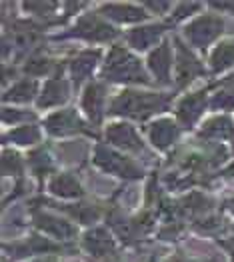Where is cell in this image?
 <instances>
[{
  "label": "cell",
  "instance_id": "30",
  "mask_svg": "<svg viewBox=\"0 0 234 262\" xmlns=\"http://www.w3.org/2000/svg\"><path fill=\"white\" fill-rule=\"evenodd\" d=\"M224 90H218L210 100V108L212 110H234V86L232 84H224Z\"/></svg>",
  "mask_w": 234,
  "mask_h": 262
},
{
  "label": "cell",
  "instance_id": "21",
  "mask_svg": "<svg viewBox=\"0 0 234 262\" xmlns=\"http://www.w3.org/2000/svg\"><path fill=\"white\" fill-rule=\"evenodd\" d=\"M38 94V82L34 78H22L18 82H14L12 86L4 92V102H20V104H26V102H32L34 96Z\"/></svg>",
  "mask_w": 234,
  "mask_h": 262
},
{
  "label": "cell",
  "instance_id": "15",
  "mask_svg": "<svg viewBox=\"0 0 234 262\" xmlns=\"http://www.w3.org/2000/svg\"><path fill=\"white\" fill-rule=\"evenodd\" d=\"M68 94H70V84L62 76H52L44 82L36 104H38V108H54L68 100Z\"/></svg>",
  "mask_w": 234,
  "mask_h": 262
},
{
  "label": "cell",
  "instance_id": "39",
  "mask_svg": "<svg viewBox=\"0 0 234 262\" xmlns=\"http://www.w3.org/2000/svg\"><path fill=\"white\" fill-rule=\"evenodd\" d=\"M148 262H156V258H150V260Z\"/></svg>",
  "mask_w": 234,
  "mask_h": 262
},
{
  "label": "cell",
  "instance_id": "25",
  "mask_svg": "<svg viewBox=\"0 0 234 262\" xmlns=\"http://www.w3.org/2000/svg\"><path fill=\"white\" fill-rule=\"evenodd\" d=\"M178 204H180V210L182 212L202 214V212H206L212 206V200L206 196V194H202V192H190L186 198H182Z\"/></svg>",
  "mask_w": 234,
  "mask_h": 262
},
{
  "label": "cell",
  "instance_id": "18",
  "mask_svg": "<svg viewBox=\"0 0 234 262\" xmlns=\"http://www.w3.org/2000/svg\"><path fill=\"white\" fill-rule=\"evenodd\" d=\"M82 248L88 254L100 258V256L114 254L116 244H114V238L108 234L104 228H92V230L86 232L84 238H82Z\"/></svg>",
  "mask_w": 234,
  "mask_h": 262
},
{
  "label": "cell",
  "instance_id": "38",
  "mask_svg": "<svg viewBox=\"0 0 234 262\" xmlns=\"http://www.w3.org/2000/svg\"><path fill=\"white\" fill-rule=\"evenodd\" d=\"M226 176H234V164L228 168V170H226Z\"/></svg>",
  "mask_w": 234,
  "mask_h": 262
},
{
  "label": "cell",
  "instance_id": "31",
  "mask_svg": "<svg viewBox=\"0 0 234 262\" xmlns=\"http://www.w3.org/2000/svg\"><path fill=\"white\" fill-rule=\"evenodd\" d=\"M22 8L36 16H50V14H54L56 8H60V4L58 2H24Z\"/></svg>",
  "mask_w": 234,
  "mask_h": 262
},
{
  "label": "cell",
  "instance_id": "26",
  "mask_svg": "<svg viewBox=\"0 0 234 262\" xmlns=\"http://www.w3.org/2000/svg\"><path fill=\"white\" fill-rule=\"evenodd\" d=\"M28 166H30V170L36 176H44L54 170L52 156L46 152L44 148H38V150L30 152V156H28Z\"/></svg>",
  "mask_w": 234,
  "mask_h": 262
},
{
  "label": "cell",
  "instance_id": "19",
  "mask_svg": "<svg viewBox=\"0 0 234 262\" xmlns=\"http://www.w3.org/2000/svg\"><path fill=\"white\" fill-rule=\"evenodd\" d=\"M48 190L54 196H60V198H80L84 194L78 178L72 174V172L54 174L50 178V182H48Z\"/></svg>",
  "mask_w": 234,
  "mask_h": 262
},
{
  "label": "cell",
  "instance_id": "10",
  "mask_svg": "<svg viewBox=\"0 0 234 262\" xmlns=\"http://www.w3.org/2000/svg\"><path fill=\"white\" fill-rule=\"evenodd\" d=\"M104 18H110L114 22H120V24H136V22H142L148 18V12L144 6H138V4H122V2H108L100 6V12Z\"/></svg>",
  "mask_w": 234,
  "mask_h": 262
},
{
  "label": "cell",
  "instance_id": "1",
  "mask_svg": "<svg viewBox=\"0 0 234 262\" xmlns=\"http://www.w3.org/2000/svg\"><path fill=\"white\" fill-rule=\"evenodd\" d=\"M168 102H171V94L122 90L112 98L108 112L114 116H126L132 120H146L150 116L166 110Z\"/></svg>",
  "mask_w": 234,
  "mask_h": 262
},
{
  "label": "cell",
  "instance_id": "24",
  "mask_svg": "<svg viewBox=\"0 0 234 262\" xmlns=\"http://www.w3.org/2000/svg\"><path fill=\"white\" fill-rule=\"evenodd\" d=\"M38 140H40V130L36 124H22L8 134H4V142H14L20 146H32Z\"/></svg>",
  "mask_w": 234,
  "mask_h": 262
},
{
  "label": "cell",
  "instance_id": "8",
  "mask_svg": "<svg viewBox=\"0 0 234 262\" xmlns=\"http://www.w3.org/2000/svg\"><path fill=\"white\" fill-rule=\"evenodd\" d=\"M206 94H208V88H200L196 92L186 94L178 102V106H176V120H178L180 126L190 128V126H194L200 120V116L204 114V110L208 106Z\"/></svg>",
  "mask_w": 234,
  "mask_h": 262
},
{
  "label": "cell",
  "instance_id": "36",
  "mask_svg": "<svg viewBox=\"0 0 234 262\" xmlns=\"http://www.w3.org/2000/svg\"><path fill=\"white\" fill-rule=\"evenodd\" d=\"M32 262H58L54 256H44V258H38V260H32Z\"/></svg>",
  "mask_w": 234,
  "mask_h": 262
},
{
  "label": "cell",
  "instance_id": "7",
  "mask_svg": "<svg viewBox=\"0 0 234 262\" xmlns=\"http://www.w3.org/2000/svg\"><path fill=\"white\" fill-rule=\"evenodd\" d=\"M44 126L48 134L52 136H72V134H92L86 128V124L80 120L78 112L72 108H64L52 112L46 120Z\"/></svg>",
  "mask_w": 234,
  "mask_h": 262
},
{
  "label": "cell",
  "instance_id": "41",
  "mask_svg": "<svg viewBox=\"0 0 234 262\" xmlns=\"http://www.w3.org/2000/svg\"><path fill=\"white\" fill-rule=\"evenodd\" d=\"M232 262H234V258H232Z\"/></svg>",
  "mask_w": 234,
  "mask_h": 262
},
{
  "label": "cell",
  "instance_id": "4",
  "mask_svg": "<svg viewBox=\"0 0 234 262\" xmlns=\"http://www.w3.org/2000/svg\"><path fill=\"white\" fill-rule=\"evenodd\" d=\"M64 36L82 38L88 42H110L118 36V30L114 26H110L102 18V14H82L76 20V24L70 28V32Z\"/></svg>",
  "mask_w": 234,
  "mask_h": 262
},
{
  "label": "cell",
  "instance_id": "17",
  "mask_svg": "<svg viewBox=\"0 0 234 262\" xmlns=\"http://www.w3.org/2000/svg\"><path fill=\"white\" fill-rule=\"evenodd\" d=\"M100 60V50H82L80 54H76L70 62V78L72 84L78 88L84 80H88V76L94 72V68L98 66Z\"/></svg>",
  "mask_w": 234,
  "mask_h": 262
},
{
  "label": "cell",
  "instance_id": "32",
  "mask_svg": "<svg viewBox=\"0 0 234 262\" xmlns=\"http://www.w3.org/2000/svg\"><path fill=\"white\" fill-rule=\"evenodd\" d=\"M200 8H202L200 2H180V4L174 6V10H172V14H171V20L172 22L182 20V18H186V16H192L194 12H198Z\"/></svg>",
  "mask_w": 234,
  "mask_h": 262
},
{
  "label": "cell",
  "instance_id": "23",
  "mask_svg": "<svg viewBox=\"0 0 234 262\" xmlns=\"http://www.w3.org/2000/svg\"><path fill=\"white\" fill-rule=\"evenodd\" d=\"M62 250L58 244L44 238V236H30L26 242L16 244V256H24V254H48V252H56Z\"/></svg>",
  "mask_w": 234,
  "mask_h": 262
},
{
  "label": "cell",
  "instance_id": "9",
  "mask_svg": "<svg viewBox=\"0 0 234 262\" xmlns=\"http://www.w3.org/2000/svg\"><path fill=\"white\" fill-rule=\"evenodd\" d=\"M107 140L112 146H116V148H120L124 152H142V148H144L136 128L132 124H128V122L108 124Z\"/></svg>",
  "mask_w": 234,
  "mask_h": 262
},
{
  "label": "cell",
  "instance_id": "13",
  "mask_svg": "<svg viewBox=\"0 0 234 262\" xmlns=\"http://www.w3.org/2000/svg\"><path fill=\"white\" fill-rule=\"evenodd\" d=\"M104 104H107V88L100 82H90L84 88L82 94V110L86 112V116L90 118L92 124H100L102 116H104Z\"/></svg>",
  "mask_w": 234,
  "mask_h": 262
},
{
  "label": "cell",
  "instance_id": "20",
  "mask_svg": "<svg viewBox=\"0 0 234 262\" xmlns=\"http://www.w3.org/2000/svg\"><path fill=\"white\" fill-rule=\"evenodd\" d=\"M234 136V122L228 116H214L206 120L200 128V138L208 140H226Z\"/></svg>",
  "mask_w": 234,
  "mask_h": 262
},
{
  "label": "cell",
  "instance_id": "35",
  "mask_svg": "<svg viewBox=\"0 0 234 262\" xmlns=\"http://www.w3.org/2000/svg\"><path fill=\"white\" fill-rule=\"evenodd\" d=\"M164 262H202V260H196V258H190V256L178 252V254H172L171 258H166ZM208 262H214V260H208Z\"/></svg>",
  "mask_w": 234,
  "mask_h": 262
},
{
  "label": "cell",
  "instance_id": "22",
  "mask_svg": "<svg viewBox=\"0 0 234 262\" xmlns=\"http://www.w3.org/2000/svg\"><path fill=\"white\" fill-rule=\"evenodd\" d=\"M230 66H234V38L232 40H226V42H220L210 54V68L212 72H224L228 70Z\"/></svg>",
  "mask_w": 234,
  "mask_h": 262
},
{
  "label": "cell",
  "instance_id": "28",
  "mask_svg": "<svg viewBox=\"0 0 234 262\" xmlns=\"http://www.w3.org/2000/svg\"><path fill=\"white\" fill-rule=\"evenodd\" d=\"M54 68H56V62H52L50 58H46L42 54H34L26 60L24 72L30 76H48V74H52Z\"/></svg>",
  "mask_w": 234,
  "mask_h": 262
},
{
  "label": "cell",
  "instance_id": "34",
  "mask_svg": "<svg viewBox=\"0 0 234 262\" xmlns=\"http://www.w3.org/2000/svg\"><path fill=\"white\" fill-rule=\"evenodd\" d=\"M144 8H150L152 12H166L168 8H172L171 2H144Z\"/></svg>",
  "mask_w": 234,
  "mask_h": 262
},
{
  "label": "cell",
  "instance_id": "3",
  "mask_svg": "<svg viewBox=\"0 0 234 262\" xmlns=\"http://www.w3.org/2000/svg\"><path fill=\"white\" fill-rule=\"evenodd\" d=\"M92 160L100 170H104L108 174L120 176V178H126V180H136V178L142 176V168L134 160H130L124 154L116 152V150H112L110 146H104V144H96Z\"/></svg>",
  "mask_w": 234,
  "mask_h": 262
},
{
  "label": "cell",
  "instance_id": "14",
  "mask_svg": "<svg viewBox=\"0 0 234 262\" xmlns=\"http://www.w3.org/2000/svg\"><path fill=\"white\" fill-rule=\"evenodd\" d=\"M32 222L38 230H42L44 234H50L54 238H72L76 234V228L68 222V220L60 219V216H54L50 212H34L32 214Z\"/></svg>",
  "mask_w": 234,
  "mask_h": 262
},
{
  "label": "cell",
  "instance_id": "2",
  "mask_svg": "<svg viewBox=\"0 0 234 262\" xmlns=\"http://www.w3.org/2000/svg\"><path fill=\"white\" fill-rule=\"evenodd\" d=\"M102 76L108 82H126V84H150L146 70L140 60L122 46H112L102 68Z\"/></svg>",
  "mask_w": 234,
  "mask_h": 262
},
{
  "label": "cell",
  "instance_id": "5",
  "mask_svg": "<svg viewBox=\"0 0 234 262\" xmlns=\"http://www.w3.org/2000/svg\"><path fill=\"white\" fill-rule=\"evenodd\" d=\"M174 82L178 88H186L192 80L206 74L202 62L178 36L174 38Z\"/></svg>",
  "mask_w": 234,
  "mask_h": 262
},
{
  "label": "cell",
  "instance_id": "12",
  "mask_svg": "<svg viewBox=\"0 0 234 262\" xmlns=\"http://www.w3.org/2000/svg\"><path fill=\"white\" fill-rule=\"evenodd\" d=\"M148 138L154 148L166 150L180 138V124L171 118H158L148 126Z\"/></svg>",
  "mask_w": 234,
  "mask_h": 262
},
{
  "label": "cell",
  "instance_id": "6",
  "mask_svg": "<svg viewBox=\"0 0 234 262\" xmlns=\"http://www.w3.org/2000/svg\"><path fill=\"white\" fill-rule=\"evenodd\" d=\"M224 32V20L218 14H202L198 18H194L192 22L186 24L184 28V36L186 40L196 46V48H206L210 46L214 40L220 38V34Z\"/></svg>",
  "mask_w": 234,
  "mask_h": 262
},
{
  "label": "cell",
  "instance_id": "27",
  "mask_svg": "<svg viewBox=\"0 0 234 262\" xmlns=\"http://www.w3.org/2000/svg\"><path fill=\"white\" fill-rule=\"evenodd\" d=\"M62 210L66 214H70L74 220L82 222V224H92L100 216L98 208L92 206V204H70V206H62Z\"/></svg>",
  "mask_w": 234,
  "mask_h": 262
},
{
  "label": "cell",
  "instance_id": "11",
  "mask_svg": "<svg viewBox=\"0 0 234 262\" xmlns=\"http://www.w3.org/2000/svg\"><path fill=\"white\" fill-rule=\"evenodd\" d=\"M148 70L152 72V76L160 82V84H171L172 82V48L171 44L160 42L152 52L148 54Z\"/></svg>",
  "mask_w": 234,
  "mask_h": 262
},
{
  "label": "cell",
  "instance_id": "29",
  "mask_svg": "<svg viewBox=\"0 0 234 262\" xmlns=\"http://www.w3.org/2000/svg\"><path fill=\"white\" fill-rule=\"evenodd\" d=\"M24 170V162L16 152L4 150L2 154V174L4 176H18Z\"/></svg>",
  "mask_w": 234,
  "mask_h": 262
},
{
  "label": "cell",
  "instance_id": "37",
  "mask_svg": "<svg viewBox=\"0 0 234 262\" xmlns=\"http://www.w3.org/2000/svg\"><path fill=\"white\" fill-rule=\"evenodd\" d=\"M222 84H232V86H234V74H232V76H228L226 80H222Z\"/></svg>",
  "mask_w": 234,
  "mask_h": 262
},
{
  "label": "cell",
  "instance_id": "33",
  "mask_svg": "<svg viewBox=\"0 0 234 262\" xmlns=\"http://www.w3.org/2000/svg\"><path fill=\"white\" fill-rule=\"evenodd\" d=\"M22 120H34V114L22 112L16 108H2V122L4 124H18Z\"/></svg>",
  "mask_w": 234,
  "mask_h": 262
},
{
  "label": "cell",
  "instance_id": "16",
  "mask_svg": "<svg viewBox=\"0 0 234 262\" xmlns=\"http://www.w3.org/2000/svg\"><path fill=\"white\" fill-rule=\"evenodd\" d=\"M166 30V24H148V26H138V28H132L126 34L128 44L134 48V50H148L150 46H158L160 38Z\"/></svg>",
  "mask_w": 234,
  "mask_h": 262
},
{
  "label": "cell",
  "instance_id": "40",
  "mask_svg": "<svg viewBox=\"0 0 234 262\" xmlns=\"http://www.w3.org/2000/svg\"><path fill=\"white\" fill-rule=\"evenodd\" d=\"M232 212H234V208H232Z\"/></svg>",
  "mask_w": 234,
  "mask_h": 262
}]
</instances>
